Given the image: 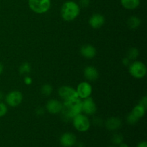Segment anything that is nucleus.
<instances>
[{
  "label": "nucleus",
  "instance_id": "f257e3e1",
  "mask_svg": "<svg viewBox=\"0 0 147 147\" xmlns=\"http://www.w3.org/2000/svg\"><path fill=\"white\" fill-rule=\"evenodd\" d=\"M62 113L67 119H73L82 112V100L80 98L64 101L62 107Z\"/></svg>",
  "mask_w": 147,
  "mask_h": 147
},
{
  "label": "nucleus",
  "instance_id": "f03ea898",
  "mask_svg": "<svg viewBox=\"0 0 147 147\" xmlns=\"http://www.w3.org/2000/svg\"><path fill=\"white\" fill-rule=\"evenodd\" d=\"M80 11V6L78 3L73 1H67L62 6L60 14L65 21L71 22L78 17Z\"/></svg>",
  "mask_w": 147,
  "mask_h": 147
},
{
  "label": "nucleus",
  "instance_id": "7ed1b4c3",
  "mask_svg": "<svg viewBox=\"0 0 147 147\" xmlns=\"http://www.w3.org/2000/svg\"><path fill=\"white\" fill-rule=\"evenodd\" d=\"M30 9L37 14H44L49 11L51 7L50 0H28Z\"/></svg>",
  "mask_w": 147,
  "mask_h": 147
},
{
  "label": "nucleus",
  "instance_id": "20e7f679",
  "mask_svg": "<svg viewBox=\"0 0 147 147\" xmlns=\"http://www.w3.org/2000/svg\"><path fill=\"white\" fill-rule=\"evenodd\" d=\"M129 73L135 78H143L146 75V66L142 62L135 61L129 65Z\"/></svg>",
  "mask_w": 147,
  "mask_h": 147
},
{
  "label": "nucleus",
  "instance_id": "39448f33",
  "mask_svg": "<svg viewBox=\"0 0 147 147\" xmlns=\"http://www.w3.org/2000/svg\"><path fill=\"white\" fill-rule=\"evenodd\" d=\"M73 123L76 130L80 132H86L88 131L90 126V122L87 116L85 114L77 115L73 119Z\"/></svg>",
  "mask_w": 147,
  "mask_h": 147
},
{
  "label": "nucleus",
  "instance_id": "423d86ee",
  "mask_svg": "<svg viewBox=\"0 0 147 147\" xmlns=\"http://www.w3.org/2000/svg\"><path fill=\"white\" fill-rule=\"evenodd\" d=\"M58 95L64 101L79 98L76 89L67 86H63L58 89Z\"/></svg>",
  "mask_w": 147,
  "mask_h": 147
},
{
  "label": "nucleus",
  "instance_id": "0eeeda50",
  "mask_svg": "<svg viewBox=\"0 0 147 147\" xmlns=\"http://www.w3.org/2000/svg\"><path fill=\"white\" fill-rule=\"evenodd\" d=\"M5 100L7 104L9 106H11V107L18 106L22 102V93L21 92L18 91V90L11 91L7 95Z\"/></svg>",
  "mask_w": 147,
  "mask_h": 147
},
{
  "label": "nucleus",
  "instance_id": "6e6552de",
  "mask_svg": "<svg viewBox=\"0 0 147 147\" xmlns=\"http://www.w3.org/2000/svg\"><path fill=\"white\" fill-rule=\"evenodd\" d=\"M76 91H77L78 97L80 98L85 99L91 96L92 92H93V88L88 82H81L78 86Z\"/></svg>",
  "mask_w": 147,
  "mask_h": 147
},
{
  "label": "nucleus",
  "instance_id": "1a4fd4ad",
  "mask_svg": "<svg viewBox=\"0 0 147 147\" xmlns=\"http://www.w3.org/2000/svg\"><path fill=\"white\" fill-rule=\"evenodd\" d=\"M96 111H97V106L90 96L87 98H85L82 101V112H83L86 115L91 116L96 113Z\"/></svg>",
  "mask_w": 147,
  "mask_h": 147
},
{
  "label": "nucleus",
  "instance_id": "9d476101",
  "mask_svg": "<svg viewBox=\"0 0 147 147\" xmlns=\"http://www.w3.org/2000/svg\"><path fill=\"white\" fill-rule=\"evenodd\" d=\"M63 103L56 99H51L48 100L46 104V109L51 114H57L62 111Z\"/></svg>",
  "mask_w": 147,
  "mask_h": 147
},
{
  "label": "nucleus",
  "instance_id": "9b49d317",
  "mask_svg": "<svg viewBox=\"0 0 147 147\" xmlns=\"http://www.w3.org/2000/svg\"><path fill=\"white\" fill-rule=\"evenodd\" d=\"M60 144L63 147H72L76 143V137L75 134L70 132L63 134L60 137Z\"/></svg>",
  "mask_w": 147,
  "mask_h": 147
},
{
  "label": "nucleus",
  "instance_id": "f8f14e48",
  "mask_svg": "<svg viewBox=\"0 0 147 147\" xmlns=\"http://www.w3.org/2000/svg\"><path fill=\"white\" fill-rule=\"evenodd\" d=\"M89 24L93 29H99L104 24L105 17L100 14H94L89 19Z\"/></svg>",
  "mask_w": 147,
  "mask_h": 147
},
{
  "label": "nucleus",
  "instance_id": "ddd939ff",
  "mask_svg": "<svg viewBox=\"0 0 147 147\" xmlns=\"http://www.w3.org/2000/svg\"><path fill=\"white\" fill-rule=\"evenodd\" d=\"M80 54L83 57L87 59H92L96 56V49L91 45H85L80 50Z\"/></svg>",
  "mask_w": 147,
  "mask_h": 147
},
{
  "label": "nucleus",
  "instance_id": "4468645a",
  "mask_svg": "<svg viewBox=\"0 0 147 147\" xmlns=\"http://www.w3.org/2000/svg\"><path fill=\"white\" fill-rule=\"evenodd\" d=\"M121 121L119 118L117 117H111L106 120L105 125L108 130L109 131H116L120 129L121 126Z\"/></svg>",
  "mask_w": 147,
  "mask_h": 147
},
{
  "label": "nucleus",
  "instance_id": "2eb2a0df",
  "mask_svg": "<svg viewBox=\"0 0 147 147\" xmlns=\"http://www.w3.org/2000/svg\"><path fill=\"white\" fill-rule=\"evenodd\" d=\"M84 76L89 81H95L98 78L99 73L93 66H88L84 69Z\"/></svg>",
  "mask_w": 147,
  "mask_h": 147
},
{
  "label": "nucleus",
  "instance_id": "dca6fc26",
  "mask_svg": "<svg viewBox=\"0 0 147 147\" xmlns=\"http://www.w3.org/2000/svg\"><path fill=\"white\" fill-rule=\"evenodd\" d=\"M121 4L126 9L133 10L140 4V0H121Z\"/></svg>",
  "mask_w": 147,
  "mask_h": 147
},
{
  "label": "nucleus",
  "instance_id": "f3484780",
  "mask_svg": "<svg viewBox=\"0 0 147 147\" xmlns=\"http://www.w3.org/2000/svg\"><path fill=\"white\" fill-rule=\"evenodd\" d=\"M141 22L142 21L139 17H136V16H132V17H129L128 20L127 24L129 28L132 29V30H136L140 26Z\"/></svg>",
  "mask_w": 147,
  "mask_h": 147
},
{
  "label": "nucleus",
  "instance_id": "a211bd4d",
  "mask_svg": "<svg viewBox=\"0 0 147 147\" xmlns=\"http://www.w3.org/2000/svg\"><path fill=\"white\" fill-rule=\"evenodd\" d=\"M146 108H144V106H141V105L138 104L136 106H134V108L132 110L131 113L134 115L136 117H137L138 119H140V118L143 117L144 116L145 113H146Z\"/></svg>",
  "mask_w": 147,
  "mask_h": 147
},
{
  "label": "nucleus",
  "instance_id": "6ab92c4d",
  "mask_svg": "<svg viewBox=\"0 0 147 147\" xmlns=\"http://www.w3.org/2000/svg\"><path fill=\"white\" fill-rule=\"evenodd\" d=\"M139 50H138L137 48L136 47H131L127 53V57L129 59V60H135L139 56Z\"/></svg>",
  "mask_w": 147,
  "mask_h": 147
},
{
  "label": "nucleus",
  "instance_id": "aec40b11",
  "mask_svg": "<svg viewBox=\"0 0 147 147\" xmlns=\"http://www.w3.org/2000/svg\"><path fill=\"white\" fill-rule=\"evenodd\" d=\"M19 71H20V74L24 75V74H27V73H30L31 71V66L28 63H24L20 65V68H19Z\"/></svg>",
  "mask_w": 147,
  "mask_h": 147
},
{
  "label": "nucleus",
  "instance_id": "412c9836",
  "mask_svg": "<svg viewBox=\"0 0 147 147\" xmlns=\"http://www.w3.org/2000/svg\"><path fill=\"white\" fill-rule=\"evenodd\" d=\"M53 92V87L49 84H45L41 88V93L45 96H50Z\"/></svg>",
  "mask_w": 147,
  "mask_h": 147
},
{
  "label": "nucleus",
  "instance_id": "4be33fe9",
  "mask_svg": "<svg viewBox=\"0 0 147 147\" xmlns=\"http://www.w3.org/2000/svg\"><path fill=\"white\" fill-rule=\"evenodd\" d=\"M123 141V137L121 134H116L113 136L112 137V142H113L114 144L119 145L120 144H121Z\"/></svg>",
  "mask_w": 147,
  "mask_h": 147
},
{
  "label": "nucleus",
  "instance_id": "5701e85b",
  "mask_svg": "<svg viewBox=\"0 0 147 147\" xmlns=\"http://www.w3.org/2000/svg\"><path fill=\"white\" fill-rule=\"evenodd\" d=\"M126 121H127V123L130 125H135L139 121V119L137 117L134 116L132 113H129L128 115L127 118H126Z\"/></svg>",
  "mask_w": 147,
  "mask_h": 147
},
{
  "label": "nucleus",
  "instance_id": "b1692460",
  "mask_svg": "<svg viewBox=\"0 0 147 147\" xmlns=\"http://www.w3.org/2000/svg\"><path fill=\"white\" fill-rule=\"evenodd\" d=\"M7 111L8 109H7V105L2 102H0V117L5 116L7 113Z\"/></svg>",
  "mask_w": 147,
  "mask_h": 147
},
{
  "label": "nucleus",
  "instance_id": "393cba45",
  "mask_svg": "<svg viewBox=\"0 0 147 147\" xmlns=\"http://www.w3.org/2000/svg\"><path fill=\"white\" fill-rule=\"evenodd\" d=\"M90 0H79L78 5L82 7H88L90 4Z\"/></svg>",
  "mask_w": 147,
  "mask_h": 147
},
{
  "label": "nucleus",
  "instance_id": "a878e982",
  "mask_svg": "<svg viewBox=\"0 0 147 147\" xmlns=\"http://www.w3.org/2000/svg\"><path fill=\"white\" fill-rule=\"evenodd\" d=\"M139 104L141 105V106H144V107L146 108V106H147V97L146 96H144L143 98H142V100L139 101Z\"/></svg>",
  "mask_w": 147,
  "mask_h": 147
},
{
  "label": "nucleus",
  "instance_id": "bb28decb",
  "mask_svg": "<svg viewBox=\"0 0 147 147\" xmlns=\"http://www.w3.org/2000/svg\"><path fill=\"white\" fill-rule=\"evenodd\" d=\"M24 83L27 86H30L32 83V79L30 77V76H25L24 79Z\"/></svg>",
  "mask_w": 147,
  "mask_h": 147
},
{
  "label": "nucleus",
  "instance_id": "cd10ccee",
  "mask_svg": "<svg viewBox=\"0 0 147 147\" xmlns=\"http://www.w3.org/2000/svg\"><path fill=\"white\" fill-rule=\"evenodd\" d=\"M122 61H123V64L124 65H126V66H128V65L129 66V65L131 64L130 60H129V59L127 57H124V58L123 59V60H122Z\"/></svg>",
  "mask_w": 147,
  "mask_h": 147
},
{
  "label": "nucleus",
  "instance_id": "c85d7f7f",
  "mask_svg": "<svg viewBox=\"0 0 147 147\" xmlns=\"http://www.w3.org/2000/svg\"><path fill=\"white\" fill-rule=\"evenodd\" d=\"M137 147H147L146 142L144 141V142H140V143L137 145Z\"/></svg>",
  "mask_w": 147,
  "mask_h": 147
},
{
  "label": "nucleus",
  "instance_id": "c756f323",
  "mask_svg": "<svg viewBox=\"0 0 147 147\" xmlns=\"http://www.w3.org/2000/svg\"><path fill=\"white\" fill-rule=\"evenodd\" d=\"M37 113H39V115L43 114V113H44V111H43L42 109H41V108H39V109H37Z\"/></svg>",
  "mask_w": 147,
  "mask_h": 147
},
{
  "label": "nucleus",
  "instance_id": "7c9ffc66",
  "mask_svg": "<svg viewBox=\"0 0 147 147\" xmlns=\"http://www.w3.org/2000/svg\"><path fill=\"white\" fill-rule=\"evenodd\" d=\"M3 70H4V67H3V65L0 63V75L2 73Z\"/></svg>",
  "mask_w": 147,
  "mask_h": 147
},
{
  "label": "nucleus",
  "instance_id": "2f4dec72",
  "mask_svg": "<svg viewBox=\"0 0 147 147\" xmlns=\"http://www.w3.org/2000/svg\"><path fill=\"white\" fill-rule=\"evenodd\" d=\"M119 147H129V146H128V145L126 144V143H123V142H122L121 144H119Z\"/></svg>",
  "mask_w": 147,
  "mask_h": 147
},
{
  "label": "nucleus",
  "instance_id": "473e14b6",
  "mask_svg": "<svg viewBox=\"0 0 147 147\" xmlns=\"http://www.w3.org/2000/svg\"><path fill=\"white\" fill-rule=\"evenodd\" d=\"M2 93H1V92H0V100H1V99H2Z\"/></svg>",
  "mask_w": 147,
  "mask_h": 147
},
{
  "label": "nucleus",
  "instance_id": "72a5a7b5",
  "mask_svg": "<svg viewBox=\"0 0 147 147\" xmlns=\"http://www.w3.org/2000/svg\"><path fill=\"white\" fill-rule=\"evenodd\" d=\"M109 147H115V146H109Z\"/></svg>",
  "mask_w": 147,
  "mask_h": 147
}]
</instances>
